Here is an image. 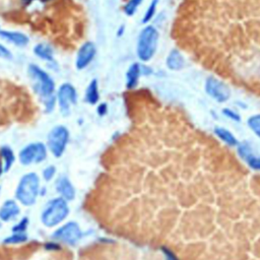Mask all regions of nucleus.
<instances>
[{"mask_svg":"<svg viewBox=\"0 0 260 260\" xmlns=\"http://www.w3.org/2000/svg\"><path fill=\"white\" fill-rule=\"evenodd\" d=\"M158 2H160V0H152V2L150 3L146 13H144V16L142 18V21L141 23L144 24V25H147L149 24L155 17V14L156 12V8H157V4Z\"/></svg>","mask_w":260,"mask_h":260,"instance_id":"obj_23","label":"nucleus"},{"mask_svg":"<svg viewBox=\"0 0 260 260\" xmlns=\"http://www.w3.org/2000/svg\"><path fill=\"white\" fill-rule=\"evenodd\" d=\"M40 192V178L34 172L24 175L16 189V198L21 205L32 207L36 204Z\"/></svg>","mask_w":260,"mask_h":260,"instance_id":"obj_3","label":"nucleus"},{"mask_svg":"<svg viewBox=\"0 0 260 260\" xmlns=\"http://www.w3.org/2000/svg\"><path fill=\"white\" fill-rule=\"evenodd\" d=\"M213 133L222 142L227 144L228 147H232L233 148V147H237L238 144H239V141L237 140L235 135L232 132H231L230 130H228V129H226L224 127H220V126L214 127Z\"/></svg>","mask_w":260,"mask_h":260,"instance_id":"obj_17","label":"nucleus"},{"mask_svg":"<svg viewBox=\"0 0 260 260\" xmlns=\"http://www.w3.org/2000/svg\"><path fill=\"white\" fill-rule=\"evenodd\" d=\"M52 238L57 242L64 243L69 246H76L82 238V232L78 223L68 222L57 229L52 234Z\"/></svg>","mask_w":260,"mask_h":260,"instance_id":"obj_8","label":"nucleus"},{"mask_svg":"<svg viewBox=\"0 0 260 260\" xmlns=\"http://www.w3.org/2000/svg\"><path fill=\"white\" fill-rule=\"evenodd\" d=\"M55 174H56V168L53 165L48 166L43 170V178H44L46 182L51 181L55 177Z\"/></svg>","mask_w":260,"mask_h":260,"instance_id":"obj_27","label":"nucleus"},{"mask_svg":"<svg viewBox=\"0 0 260 260\" xmlns=\"http://www.w3.org/2000/svg\"><path fill=\"white\" fill-rule=\"evenodd\" d=\"M69 141V130L63 125L54 126L47 136V147L55 157H61Z\"/></svg>","mask_w":260,"mask_h":260,"instance_id":"obj_5","label":"nucleus"},{"mask_svg":"<svg viewBox=\"0 0 260 260\" xmlns=\"http://www.w3.org/2000/svg\"><path fill=\"white\" fill-rule=\"evenodd\" d=\"M160 34L156 28L148 25L144 26L138 34L136 44L137 58L142 62L151 61L156 52Z\"/></svg>","mask_w":260,"mask_h":260,"instance_id":"obj_2","label":"nucleus"},{"mask_svg":"<svg viewBox=\"0 0 260 260\" xmlns=\"http://www.w3.org/2000/svg\"><path fill=\"white\" fill-rule=\"evenodd\" d=\"M59 110L63 116H68L72 106L78 103V92L74 85L69 82L62 83L56 95Z\"/></svg>","mask_w":260,"mask_h":260,"instance_id":"obj_9","label":"nucleus"},{"mask_svg":"<svg viewBox=\"0 0 260 260\" xmlns=\"http://www.w3.org/2000/svg\"><path fill=\"white\" fill-rule=\"evenodd\" d=\"M33 1H35V0H22V2L24 5H30ZM39 1L46 2V1H49V0H39Z\"/></svg>","mask_w":260,"mask_h":260,"instance_id":"obj_34","label":"nucleus"},{"mask_svg":"<svg viewBox=\"0 0 260 260\" xmlns=\"http://www.w3.org/2000/svg\"><path fill=\"white\" fill-rule=\"evenodd\" d=\"M45 249L50 252H55V251H59L61 249L60 245L56 242H48L45 244Z\"/></svg>","mask_w":260,"mask_h":260,"instance_id":"obj_30","label":"nucleus"},{"mask_svg":"<svg viewBox=\"0 0 260 260\" xmlns=\"http://www.w3.org/2000/svg\"><path fill=\"white\" fill-rule=\"evenodd\" d=\"M245 161H246V163L248 164V166L251 169H253L255 171H260V156H255L251 155Z\"/></svg>","mask_w":260,"mask_h":260,"instance_id":"obj_28","label":"nucleus"},{"mask_svg":"<svg viewBox=\"0 0 260 260\" xmlns=\"http://www.w3.org/2000/svg\"><path fill=\"white\" fill-rule=\"evenodd\" d=\"M97 54V48L93 42H85L81 45L78 52L76 66L78 70H82L88 67L94 60Z\"/></svg>","mask_w":260,"mask_h":260,"instance_id":"obj_10","label":"nucleus"},{"mask_svg":"<svg viewBox=\"0 0 260 260\" xmlns=\"http://www.w3.org/2000/svg\"><path fill=\"white\" fill-rule=\"evenodd\" d=\"M85 102L90 105H97L100 101V92H99V82L96 78L92 79L86 88L84 95Z\"/></svg>","mask_w":260,"mask_h":260,"instance_id":"obj_18","label":"nucleus"},{"mask_svg":"<svg viewBox=\"0 0 260 260\" xmlns=\"http://www.w3.org/2000/svg\"><path fill=\"white\" fill-rule=\"evenodd\" d=\"M21 213V208L19 204L13 199H8L3 202V205L0 208V221L9 222Z\"/></svg>","mask_w":260,"mask_h":260,"instance_id":"obj_12","label":"nucleus"},{"mask_svg":"<svg viewBox=\"0 0 260 260\" xmlns=\"http://www.w3.org/2000/svg\"><path fill=\"white\" fill-rule=\"evenodd\" d=\"M205 91L215 102L220 104L226 103L231 98L230 86L221 78L210 77L208 78L205 82Z\"/></svg>","mask_w":260,"mask_h":260,"instance_id":"obj_7","label":"nucleus"},{"mask_svg":"<svg viewBox=\"0 0 260 260\" xmlns=\"http://www.w3.org/2000/svg\"><path fill=\"white\" fill-rule=\"evenodd\" d=\"M97 113L99 116L103 117L108 113V105L106 103H101L97 108Z\"/></svg>","mask_w":260,"mask_h":260,"instance_id":"obj_31","label":"nucleus"},{"mask_svg":"<svg viewBox=\"0 0 260 260\" xmlns=\"http://www.w3.org/2000/svg\"><path fill=\"white\" fill-rule=\"evenodd\" d=\"M222 113L225 115V116L231 120H233L235 122H240L241 121V116L240 114H238L237 112H235L234 110L230 109V108H224Z\"/></svg>","mask_w":260,"mask_h":260,"instance_id":"obj_26","label":"nucleus"},{"mask_svg":"<svg viewBox=\"0 0 260 260\" xmlns=\"http://www.w3.org/2000/svg\"><path fill=\"white\" fill-rule=\"evenodd\" d=\"M247 125L251 131L260 138V114H254L247 119Z\"/></svg>","mask_w":260,"mask_h":260,"instance_id":"obj_22","label":"nucleus"},{"mask_svg":"<svg viewBox=\"0 0 260 260\" xmlns=\"http://www.w3.org/2000/svg\"><path fill=\"white\" fill-rule=\"evenodd\" d=\"M153 74V69L147 65H141V76L148 77Z\"/></svg>","mask_w":260,"mask_h":260,"instance_id":"obj_33","label":"nucleus"},{"mask_svg":"<svg viewBox=\"0 0 260 260\" xmlns=\"http://www.w3.org/2000/svg\"><path fill=\"white\" fill-rule=\"evenodd\" d=\"M28 218H23L17 225L12 227V233H26V231L28 227Z\"/></svg>","mask_w":260,"mask_h":260,"instance_id":"obj_25","label":"nucleus"},{"mask_svg":"<svg viewBox=\"0 0 260 260\" xmlns=\"http://www.w3.org/2000/svg\"><path fill=\"white\" fill-rule=\"evenodd\" d=\"M0 37L5 39L6 41L12 43L19 47L26 46L30 42L28 37L21 32H12V31H2L0 30Z\"/></svg>","mask_w":260,"mask_h":260,"instance_id":"obj_16","label":"nucleus"},{"mask_svg":"<svg viewBox=\"0 0 260 260\" xmlns=\"http://www.w3.org/2000/svg\"><path fill=\"white\" fill-rule=\"evenodd\" d=\"M34 53L40 59L47 61L53 70H58V64L56 63L54 59V52L50 46L45 44H38L34 48Z\"/></svg>","mask_w":260,"mask_h":260,"instance_id":"obj_14","label":"nucleus"},{"mask_svg":"<svg viewBox=\"0 0 260 260\" xmlns=\"http://www.w3.org/2000/svg\"><path fill=\"white\" fill-rule=\"evenodd\" d=\"M141 76V64L138 62H134L130 65L126 72V89L128 91H134L139 82V78Z\"/></svg>","mask_w":260,"mask_h":260,"instance_id":"obj_13","label":"nucleus"},{"mask_svg":"<svg viewBox=\"0 0 260 260\" xmlns=\"http://www.w3.org/2000/svg\"><path fill=\"white\" fill-rule=\"evenodd\" d=\"M28 236L26 233H12V235L6 237L3 240V244L5 245H17L27 242Z\"/></svg>","mask_w":260,"mask_h":260,"instance_id":"obj_20","label":"nucleus"},{"mask_svg":"<svg viewBox=\"0 0 260 260\" xmlns=\"http://www.w3.org/2000/svg\"><path fill=\"white\" fill-rule=\"evenodd\" d=\"M39 194H41V196H45V194H46V188H45V187H43V188L40 189Z\"/></svg>","mask_w":260,"mask_h":260,"instance_id":"obj_35","label":"nucleus"},{"mask_svg":"<svg viewBox=\"0 0 260 260\" xmlns=\"http://www.w3.org/2000/svg\"><path fill=\"white\" fill-rule=\"evenodd\" d=\"M0 58L6 59V60H11L12 59V54L11 52L3 45L0 44Z\"/></svg>","mask_w":260,"mask_h":260,"instance_id":"obj_29","label":"nucleus"},{"mask_svg":"<svg viewBox=\"0 0 260 260\" xmlns=\"http://www.w3.org/2000/svg\"><path fill=\"white\" fill-rule=\"evenodd\" d=\"M47 157V148L42 142H32L23 148L19 154L22 165L30 166L44 162Z\"/></svg>","mask_w":260,"mask_h":260,"instance_id":"obj_6","label":"nucleus"},{"mask_svg":"<svg viewBox=\"0 0 260 260\" xmlns=\"http://www.w3.org/2000/svg\"><path fill=\"white\" fill-rule=\"evenodd\" d=\"M123 32H124V26H120V28H119V32H117V35H118V37H121V36H122V34H123Z\"/></svg>","mask_w":260,"mask_h":260,"instance_id":"obj_36","label":"nucleus"},{"mask_svg":"<svg viewBox=\"0 0 260 260\" xmlns=\"http://www.w3.org/2000/svg\"><path fill=\"white\" fill-rule=\"evenodd\" d=\"M27 72L34 82V91L39 96L41 102L45 107L46 112H52L56 104L54 80L45 70H43L36 64L28 65Z\"/></svg>","mask_w":260,"mask_h":260,"instance_id":"obj_1","label":"nucleus"},{"mask_svg":"<svg viewBox=\"0 0 260 260\" xmlns=\"http://www.w3.org/2000/svg\"><path fill=\"white\" fill-rule=\"evenodd\" d=\"M0 192H1V186H0Z\"/></svg>","mask_w":260,"mask_h":260,"instance_id":"obj_37","label":"nucleus"},{"mask_svg":"<svg viewBox=\"0 0 260 260\" xmlns=\"http://www.w3.org/2000/svg\"><path fill=\"white\" fill-rule=\"evenodd\" d=\"M162 251H163V254L166 258V260H178V258L176 257V255L173 253L170 249L166 248V247H163L162 248Z\"/></svg>","mask_w":260,"mask_h":260,"instance_id":"obj_32","label":"nucleus"},{"mask_svg":"<svg viewBox=\"0 0 260 260\" xmlns=\"http://www.w3.org/2000/svg\"><path fill=\"white\" fill-rule=\"evenodd\" d=\"M0 228H1V223H0Z\"/></svg>","mask_w":260,"mask_h":260,"instance_id":"obj_38","label":"nucleus"},{"mask_svg":"<svg viewBox=\"0 0 260 260\" xmlns=\"http://www.w3.org/2000/svg\"><path fill=\"white\" fill-rule=\"evenodd\" d=\"M237 147H238V154H239V156H241V158H243L244 161L246 160L248 156L253 155L250 146L246 142H241V143L239 142V144H238Z\"/></svg>","mask_w":260,"mask_h":260,"instance_id":"obj_24","label":"nucleus"},{"mask_svg":"<svg viewBox=\"0 0 260 260\" xmlns=\"http://www.w3.org/2000/svg\"><path fill=\"white\" fill-rule=\"evenodd\" d=\"M0 156L3 160V172L6 173L11 169L14 161H16V156L9 147L3 146L0 148Z\"/></svg>","mask_w":260,"mask_h":260,"instance_id":"obj_19","label":"nucleus"},{"mask_svg":"<svg viewBox=\"0 0 260 260\" xmlns=\"http://www.w3.org/2000/svg\"><path fill=\"white\" fill-rule=\"evenodd\" d=\"M70 209L67 201L62 197L51 199L41 214V222L47 228L60 225L69 215Z\"/></svg>","mask_w":260,"mask_h":260,"instance_id":"obj_4","label":"nucleus"},{"mask_svg":"<svg viewBox=\"0 0 260 260\" xmlns=\"http://www.w3.org/2000/svg\"><path fill=\"white\" fill-rule=\"evenodd\" d=\"M56 191L58 192L63 199L71 201L76 198V188L74 184L66 176H61L56 181Z\"/></svg>","mask_w":260,"mask_h":260,"instance_id":"obj_11","label":"nucleus"},{"mask_svg":"<svg viewBox=\"0 0 260 260\" xmlns=\"http://www.w3.org/2000/svg\"><path fill=\"white\" fill-rule=\"evenodd\" d=\"M185 65L184 57L181 51L177 48L172 49L166 58V66L172 71H179Z\"/></svg>","mask_w":260,"mask_h":260,"instance_id":"obj_15","label":"nucleus"},{"mask_svg":"<svg viewBox=\"0 0 260 260\" xmlns=\"http://www.w3.org/2000/svg\"><path fill=\"white\" fill-rule=\"evenodd\" d=\"M144 0H128L123 7V11L127 17H133L138 7Z\"/></svg>","mask_w":260,"mask_h":260,"instance_id":"obj_21","label":"nucleus"}]
</instances>
